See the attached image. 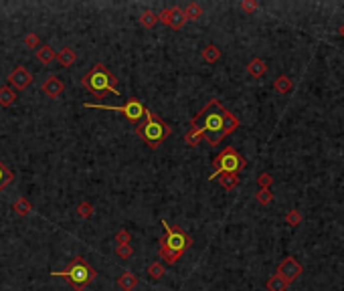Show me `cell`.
Segmentation results:
<instances>
[{
  "label": "cell",
  "mask_w": 344,
  "mask_h": 291,
  "mask_svg": "<svg viewBox=\"0 0 344 291\" xmlns=\"http://www.w3.org/2000/svg\"><path fill=\"white\" fill-rule=\"evenodd\" d=\"M227 108L219 102V100H211L199 114H196L190 122V128L201 132L203 140L211 146H219L221 140L225 138V116H227Z\"/></svg>",
  "instance_id": "obj_1"
},
{
  "label": "cell",
  "mask_w": 344,
  "mask_h": 291,
  "mask_svg": "<svg viewBox=\"0 0 344 291\" xmlns=\"http://www.w3.org/2000/svg\"><path fill=\"white\" fill-rule=\"evenodd\" d=\"M81 85L97 95L102 97L106 93H114V95H120V89H118V79L110 73V69L104 65V63H95L83 77H81Z\"/></svg>",
  "instance_id": "obj_2"
},
{
  "label": "cell",
  "mask_w": 344,
  "mask_h": 291,
  "mask_svg": "<svg viewBox=\"0 0 344 291\" xmlns=\"http://www.w3.org/2000/svg\"><path fill=\"white\" fill-rule=\"evenodd\" d=\"M136 134H138L140 140L146 142V146H148V148L156 150L158 146L172 134V130H170V126L166 122H162L158 116H154L152 112H148V114H146V118H144V124H140L136 128Z\"/></svg>",
  "instance_id": "obj_3"
},
{
  "label": "cell",
  "mask_w": 344,
  "mask_h": 291,
  "mask_svg": "<svg viewBox=\"0 0 344 291\" xmlns=\"http://www.w3.org/2000/svg\"><path fill=\"white\" fill-rule=\"evenodd\" d=\"M51 275H53V277H63V279H67L77 291H81V289H85L87 285H91V283L95 281V277H97V273L93 271V267H91L83 257H75V259L69 263L67 269H63V271H53Z\"/></svg>",
  "instance_id": "obj_4"
},
{
  "label": "cell",
  "mask_w": 344,
  "mask_h": 291,
  "mask_svg": "<svg viewBox=\"0 0 344 291\" xmlns=\"http://www.w3.org/2000/svg\"><path fill=\"white\" fill-rule=\"evenodd\" d=\"M213 166H215V172L209 176V180H215L219 174H239L245 166H247V162H245V158L235 150L231 148V146H227V148L213 160Z\"/></svg>",
  "instance_id": "obj_5"
},
{
  "label": "cell",
  "mask_w": 344,
  "mask_h": 291,
  "mask_svg": "<svg viewBox=\"0 0 344 291\" xmlns=\"http://www.w3.org/2000/svg\"><path fill=\"white\" fill-rule=\"evenodd\" d=\"M85 108L89 110H108V112H122L132 124H140L146 114H148V110H146L142 106L140 100H128L124 106H104V104H83Z\"/></svg>",
  "instance_id": "obj_6"
},
{
  "label": "cell",
  "mask_w": 344,
  "mask_h": 291,
  "mask_svg": "<svg viewBox=\"0 0 344 291\" xmlns=\"http://www.w3.org/2000/svg\"><path fill=\"white\" fill-rule=\"evenodd\" d=\"M162 226H164V238H160V245L172 249V251H178V253H184L190 245H192V236L186 234L182 228L178 226H170L166 220H162Z\"/></svg>",
  "instance_id": "obj_7"
},
{
  "label": "cell",
  "mask_w": 344,
  "mask_h": 291,
  "mask_svg": "<svg viewBox=\"0 0 344 291\" xmlns=\"http://www.w3.org/2000/svg\"><path fill=\"white\" fill-rule=\"evenodd\" d=\"M275 273L289 285V283H293V281H296V279L304 273V267L300 265V261H296L293 257H285V259L277 265V271H275Z\"/></svg>",
  "instance_id": "obj_8"
},
{
  "label": "cell",
  "mask_w": 344,
  "mask_h": 291,
  "mask_svg": "<svg viewBox=\"0 0 344 291\" xmlns=\"http://www.w3.org/2000/svg\"><path fill=\"white\" fill-rule=\"evenodd\" d=\"M158 20L168 24L170 28L178 30L186 24V14H184V8H178V6H172V8H164L162 12H158Z\"/></svg>",
  "instance_id": "obj_9"
},
{
  "label": "cell",
  "mask_w": 344,
  "mask_h": 291,
  "mask_svg": "<svg viewBox=\"0 0 344 291\" xmlns=\"http://www.w3.org/2000/svg\"><path fill=\"white\" fill-rule=\"evenodd\" d=\"M7 81H9V87H13L15 91H23L33 83V75H31V71L27 67H17V69L11 71Z\"/></svg>",
  "instance_id": "obj_10"
},
{
  "label": "cell",
  "mask_w": 344,
  "mask_h": 291,
  "mask_svg": "<svg viewBox=\"0 0 344 291\" xmlns=\"http://www.w3.org/2000/svg\"><path fill=\"white\" fill-rule=\"evenodd\" d=\"M63 89H65V83L61 81L59 75H49L41 83V91L45 97H49V100H57V97L63 93Z\"/></svg>",
  "instance_id": "obj_11"
},
{
  "label": "cell",
  "mask_w": 344,
  "mask_h": 291,
  "mask_svg": "<svg viewBox=\"0 0 344 291\" xmlns=\"http://www.w3.org/2000/svg\"><path fill=\"white\" fill-rule=\"evenodd\" d=\"M37 59L43 65H51L53 61H57V51H55L51 44H41L37 48Z\"/></svg>",
  "instance_id": "obj_12"
},
{
  "label": "cell",
  "mask_w": 344,
  "mask_h": 291,
  "mask_svg": "<svg viewBox=\"0 0 344 291\" xmlns=\"http://www.w3.org/2000/svg\"><path fill=\"white\" fill-rule=\"evenodd\" d=\"M75 61H77V53L73 51L71 46H63V48H59V51H57V63L61 67H73Z\"/></svg>",
  "instance_id": "obj_13"
},
{
  "label": "cell",
  "mask_w": 344,
  "mask_h": 291,
  "mask_svg": "<svg viewBox=\"0 0 344 291\" xmlns=\"http://www.w3.org/2000/svg\"><path fill=\"white\" fill-rule=\"evenodd\" d=\"M118 287L122 291H134L138 287V275L132 273V271H124L120 277H118Z\"/></svg>",
  "instance_id": "obj_14"
},
{
  "label": "cell",
  "mask_w": 344,
  "mask_h": 291,
  "mask_svg": "<svg viewBox=\"0 0 344 291\" xmlns=\"http://www.w3.org/2000/svg\"><path fill=\"white\" fill-rule=\"evenodd\" d=\"M265 71H267V63H265L263 59H259V57H255V59H251V61L247 63V73H249L251 77H263Z\"/></svg>",
  "instance_id": "obj_15"
},
{
  "label": "cell",
  "mask_w": 344,
  "mask_h": 291,
  "mask_svg": "<svg viewBox=\"0 0 344 291\" xmlns=\"http://www.w3.org/2000/svg\"><path fill=\"white\" fill-rule=\"evenodd\" d=\"M15 102H17V91L13 87H9V85L0 87V106H3V108H11Z\"/></svg>",
  "instance_id": "obj_16"
},
{
  "label": "cell",
  "mask_w": 344,
  "mask_h": 291,
  "mask_svg": "<svg viewBox=\"0 0 344 291\" xmlns=\"http://www.w3.org/2000/svg\"><path fill=\"white\" fill-rule=\"evenodd\" d=\"M221 48L217 46V44H207L205 48H203V61H207V63H217L219 59H221Z\"/></svg>",
  "instance_id": "obj_17"
},
{
  "label": "cell",
  "mask_w": 344,
  "mask_h": 291,
  "mask_svg": "<svg viewBox=\"0 0 344 291\" xmlns=\"http://www.w3.org/2000/svg\"><path fill=\"white\" fill-rule=\"evenodd\" d=\"M13 210H15L19 216H29V214L33 212V206H31V202H29L25 196H21V198H17V200L13 202Z\"/></svg>",
  "instance_id": "obj_18"
},
{
  "label": "cell",
  "mask_w": 344,
  "mask_h": 291,
  "mask_svg": "<svg viewBox=\"0 0 344 291\" xmlns=\"http://www.w3.org/2000/svg\"><path fill=\"white\" fill-rule=\"evenodd\" d=\"M158 255H160V259L164 261V263H168V265H174L180 257H182V253H178V251H172V249H168V247H164V245H160V249H158Z\"/></svg>",
  "instance_id": "obj_19"
},
{
  "label": "cell",
  "mask_w": 344,
  "mask_h": 291,
  "mask_svg": "<svg viewBox=\"0 0 344 291\" xmlns=\"http://www.w3.org/2000/svg\"><path fill=\"white\" fill-rule=\"evenodd\" d=\"M215 180H219V184L225 188V190H233L235 186H239V176L237 174H219Z\"/></svg>",
  "instance_id": "obj_20"
},
{
  "label": "cell",
  "mask_w": 344,
  "mask_h": 291,
  "mask_svg": "<svg viewBox=\"0 0 344 291\" xmlns=\"http://www.w3.org/2000/svg\"><path fill=\"white\" fill-rule=\"evenodd\" d=\"M184 14L188 20H199L203 16V6L199 2H188L186 8H184Z\"/></svg>",
  "instance_id": "obj_21"
},
{
  "label": "cell",
  "mask_w": 344,
  "mask_h": 291,
  "mask_svg": "<svg viewBox=\"0 0 344 291\" xmlns=\"http://www.w3.org/2000/svg\"><path fill=\"white\" fill-rule=\"evenodd\" d=\"M156 22H158V14H156L154 10H144V12L140 14V24H142L144 28H152Z\"/></svg>",
  "instance_id": "obj_22"
},
{
  "label": "cell",
  "mask_w": 344,
  "mask_h": 291,
  "mask_svg": "<svg viewBox=\"0 0 344 291\" xmlns=\"http://www.w3.org/2000/svg\"><path fill=\"white\" fill-rule=\"evenodd\" d=\"M255 200H257L259 204H263V206L271 204V202H273V192H271V188H259V190L255 192Z\"/></svg>",
  "instance_id": "obj_23"
},
{
  "label": "cell",
  "mask_w": 344,
  "mask_h": 291,
  "mask_svg": "<svg viewBox=\"0 0 344 291\" xmlns=\"http://www.w3.org/2000/svg\"><path fill=\"white\" fill-rule=\"evenodd\" d=\"M285 289H287V283L277 273L267 279V291H285Z\"/></svg>",
  "instance_id": "obj_24"
},
{
  "label": "cell",
  "mask_w": 344,
  "mask_h": 291,
  "mask_svg": "<svg viewBox=\"0 0 344 291\" xmlns=\"http://www.w3.org/2000/svg\"><path fill=\"white\" fill-rule=\"evenodd\" d=\"M291 85H293V83H291V79H289L287 75H279V77L275 79V91L281 93V95H283V93H289V91H291Z\"/></svg>",
  "instance_id": "obj_25"
},
{
  "label": "cell",
  "mask_w": 344,
  "mask_h": 291,
  "mask_svg": "<svg viewBox=\"0 0 344 291\" xmlns=\"http://www.w3.org/2000/svg\"><path fill=\"white\" fill-rule=\"evenodd\" d=\"M13 178H15V174H13L3 162H0V190H5V188L13 182Z\"/></svg>",
  "instance_id": "obj_26"
},
{
  "label": "cell",
  "mask_w": 344,
  "mask_h": 291,
  "mask_svg": "<svg viewBox=\"0 0 344 291\" xmlns=\"http://www.w3.org/2000/svg\"><path fill=\"white\" fill-rule=\"evenodd\" d=\"M184 142L188 144V146H192V148H196L201 142H203V136H201V132H196V130H188L186 134H184Z\"/></svg>",
  "instance_id": "obj_27"
},
{
  "label": "cell",
  "mask_w": 344,
  "mask_h": 291,
  "mask_svg": "<svg viewBox=\"0 0 344 291\" xmlns=\"http://www.w3.org/2000/svg\"><path fill=\"white\" fill-rule=\"evenodd\" d=\"M164 273H166V269H164L162 261H152V263L148 265V275H150L152 279H160Z\"/></svg>",
  "instance_id": "obj_28"
},
{
  "label": "cell",
  "mask_w": 344,
  "mask_h": 291,
  "mask_svg": "<svg viewBox=\"0 0 344 291\" xmlns=\"http://www.w3.org/2000/svg\"><path fill=\"white\" fill-rule=\"evenodd\" d=\"M283 220H285V224H289V226H300V222H302V212L296 210V208H291V210L283 216Z\"/></svg>",
  "instance_id": "obj_29"
},
{
  "label": "cell",
  "mask_w": 344,
  "mask_h": 291,
  "mask_svg": "<svg viewBox=\"0 0 344 291\" xmlns=\"http://www.w3.org/2000/svg\"><path fill=\"white\" fill-rule=\"evenodd\" d=\"M93 204L91 202H87V200H83V202H79L77 204V214L81 216V218H91L93 216Z\"/></svg>",
  "instance_id": "obj_30"
},
{
  "label": "cell",
  "mask_w": 344,
  "mask_h": 291,
  "mask_svg": "<svg viewBox=\"0 0 344 291\" xmlns=\"http://www.w3.org/2000/svg\"><path fill=\"white\" fill-rule=\"evenodd\" d=\"M23 42H25L27 48H39L41 46V38H39L37 32H27L25 38H23Z\"/></svg>",
  "instance_id": "obj_31"
},
{
  "label": "cell",
  "mask_w": 344,
  "mask_h": 291,
  "mask_svg": "<svg viewBox=\"0 0 344 291\" xmlns=\"http://www.w3.org/2000/svg\"><path fill=\"white\" fill-rule=\"evenodd\" d=\"M116 255H118L120 259H130V257L134 255V247H132V245H118V247H116Z\"/></svg>",
  "instance_id": "obj_32"
},
{
  "label": "cell",
  "mask_w": 344,
  "mask_h": 291,
  "mask_svg": "<svg viewBox=\"0 0 344 291\" xmlns=\"http://www.w3.org/2000/svg\"><path fill=\"white\" fill-rule=\"evenodd\" d=\"M130 240H132V234H130V230H126V228H120V230L116 232V242H118V245H130Z\"/></svg>",
  "instance_id": "obj_33"
},
{
  "label": "cell",
  "mask_w": 344,
  "mask_h": 291,
  "mask_svg": "<svg viewBox=\"0 0 344 291\" xmlns=\"http://www.w3.org/2000/svg\"><path fill=\"white\" fill-rule=\"evenodd\" d=\"M257 184H259V188H271L273 176H271L269 172H261V174L257 176Z\"/></svg>",
  "instance_id": "obj_34"
},
{
  "label": "cell",
  "mask_w": 344,
  "mask_h": 291,
  "mask_svg": "<svg viewBox=\"0 0 344 291\" xmlns=\"http://www.w3.org/2000/svg\"><path fill=\"white\" fill-rule=\"evenodd\" d=\"M257 2H255V0H243V2H241V10L245 12V14H253L255 10H257Z\"/></svg>",
  "instance_id": "obj_35"
},
{
  "label": "cell",
  "mask_w": 344,
  "mask_h": 291,
  "mask_svg": "<svg viewBox=\"0 0 344 291\" xmlns=\"http://www.w3.org/2000/svg\"><path fill=\"white\" fill-rule=\"evenodd\" d=\"M338 32H340V34L344 36V24H340V28H338Z\"/></svg>",
  "instance_id": "obj_36"
}]
</instances>
